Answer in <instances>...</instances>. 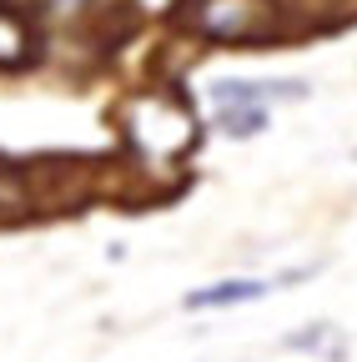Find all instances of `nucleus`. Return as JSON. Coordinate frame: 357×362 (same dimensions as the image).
<instances>
[{"label": "nucleus", "mask_w": 357, "mask_h": 362, "mask_svg": "<svg viewBox=\"0 0 357 362\" xmlns=\"http://www.w3.org/2000/svg\"><path fill=\"white\" fill-rule=\"evenodd\" d=\"M126 136H131V141H136L156 166H176V161L197 146V121H192V111L176 101V96L156 90V96H141L136 106H131Z\"/></svg>", "instance_id": "nucleus-1"}, {"label": "nucleus", "mask_w": 357, "mask_h": 362, "mask_svg": "<svg viewBox=\"0 0 357 362\" xmlns=\"http://www.w3.org/2000/svg\"><path fill=\"white\" fill-rule=\"evenodd\" d=\"M192 30L221 45H262L277 40V0H197L192 6Z\"/></svg>", "instance_id": "nucleus-2"}, {"label": "nucleus", "mask_w": 357, "mask_h": 362, "mask_svg": "<svg viewBox=\"0 0 357 362\" xmlns=\"http://www.w3.org/2000/svg\"><path fill=\"white\" fill-rule=\"evenodd\" d=\"M312 81L282 76V81H216L211 86V106H292L307 101Z\"/></svg>", "instance_id": "nucleus-3"}, {"label": "nucleus", "mask_w": 357, "mask_h": 362, "mask_svg": "<svg viewBox=\"0 0 357 362\" xmlns=\"http://www.w3.org/2000/svg\"><path fill=\"white\" fill-rule=\"evenodd\" d=\"M277 292V277H221L211 287H197L182 297L187 312H232V307H247V302H262Z\"/></svg>", "instance_id": "nucleus-4"}, {"label": "nucleus", "mask_w": 357, "mask_h": 362, "mask_svg": "<svg viewBox=\"0 0 357 362\" xmlns=\"http://www.w3.org/2000/svg\"><path fill=\"white\" fill-rule=\"evenodd\" d=\"M211 126L227 141H257L272 126V106H211Z\"/></svg>", "instance_id": "nucleus-5"}, {"label": "nucleus", "mask_w": 357, "mask_h": 362, "mask_svg": "<svg viewBox=\"0 0 357 362\" xmlns=\"http://www.w3.org/2000/svg\"><path fill=\"white\" fill-rule=\"evenodd\" d=\"M30 45H35V35H30V25L0 0V71H16V66H25L30 61Z\"/></svg>", "instance_id": "nucleus-6"}, {"label": "nucleus", "mask_w": 357, "mask_h": 362, "mask_svg": "<svg viewBox=\"0 0 357 362\" xmlns=\"http://www.w3.org/2000/svg\"><path fill=\"white\" fill-rule=\"evenodd\" d=\"M282 347H287V352L327 357V362H337V357H342V347L332 342V322H307L302 332H287V337H282Z\"/></svg>", "instance_id": "nucleus-7"}]
</instances>
